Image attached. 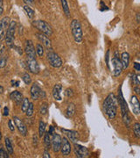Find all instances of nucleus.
<instances>
[{
	"mask_svg": "<svg viewBox=\"0 0 140 158\" xmlns=\"http://www.w3.org/2000/svg\"><path fill=\"white\" fill-rule=\"evenodd\" d=\"M118 101L114 93L109 94L103 101V109L110 119H114L118 113Z\"/></svg>",
	"mask_w": 140,
	"mask_h": 158,
	"instance_id": "obj_1",
	"label": "nucleus"
},
{
	"mask_svg": "<svg viewBox=\"0 0 140 158\" xmlns=\"http://www.w3.org/2000/svg\"><path fill=\"white\" fill-rule=\"evenodd\" d=\"M118 101L120 106V109H121V113H122V117H123V123L126 125L127 127L130 125V118L129 116V111H128V106H127V103L125 101L124 98H123V92H122V87L120 86L119 90H118Z\"/></svg>",
	"mask_w": 140,
	"mask_h": 158,
	"instance_id": "obj_2",
	"label": "nucleus"
},
{
	"mask_svg": "<svg viewBox=\"0 0 140 158\" xmlns=\"http://www.w3.org/2000/svg\"><path fill=\"white\" fill-rule=\"evenodd\" d=\"M70 28H71V32H72L74 41L76 43H82L83 40V33H82V25L79 22V20L73 19L70 24Z\"/></svg>",
	"mask_w": 140,
	"mask_h": 158,
	"instance_id": "obj_3",
	"label": "nucleus"
},
{
	"mask_svg": "<svg viewBox=\"0 0 140 158\" xmlns=\"http://www.w3.org/2000/svg\"><path fill=\"white\" fill-rule=\"evenodd\" d=\"M33 26L34 27L38 29L39 31H40V33L46 34V36H52L54 34L53 28L48 23L45 21V20H34L33 21Z\"/></svg>",
	"mask_w": 140,
	"mask_h": 158,
	"instance_id": "obj_4",
	"label": "nucleus"
},
{
	"mask_svg": "<svg viewBox=\"0 0 140 158\" xmlns=\"http://www.w3.org/2000/svg\"><path fill=\"white\" fill-rule=\"evenodd\" d=\"M15 32H16V22L14 20H11L9 25V27L7 29L6 34V41L7 46L12 47L14 40H15Z\"/></svg>",
	"mask_w": 140,
	"mask_h": 158,
	"instance_id": "obj_5",
	"label": "nucleus"
},
{
	"mask_svg": "<svg viewBox=\"0 0 140 158\" xmlns=\"http://www.w3.org/2000/svg\"><path fill=\"white\" fill-rule=\"evenodd\" d=\"M47 60H48L51 66L54 68H60L63 63L62 58L59 56V55L53 51H50L47 53Z\"/></svg>",
	"mask_w": 140,
	"mask_h": 158,
	"instance_id": "obj_6",
	"label": "nucleus"
},
{
	"mask_svg": "<svg viewBox=\"0 0 140 158\" xmlns=\"http://www.w3.org/2000/svg\"><path fill=\"white\" fill-rule=\"evenodd\" d=\"M112 62V65H113V75L115 76V77H118V76H120L121 73H122V71H123V64H122V62H121V60L118 58V52H116V55H115V57H113L111 60Z\"/></svg>",
	"mask_w": 140,
	"mask_h": 158,
	"instance_id": "obj_7",
	"label": "nucleus"
},
{
	"mask_svg": "<svg viewBox=\"0 0 140 158\" xmlns=\"http://www.w3.org/2000/svg\"><path fill=\"white\" fill-rule=\"evenodd\" d=\"M11 19L9 17H4L0 19V42L6 38V32L9 27Z\"/></svg>",
	"mask_w": 140,
	"mask_h": 158,
	"instance_id": "obj_8",
	"label": "nucleus"
},
{
	"mask_svg": "<svg viewBox=\"0 0 140 158\" xmlns=\"http://www.w3.org/2000/svg\"><path fill=\"white\" fill-rule=\"evenodd\" d=\"M62 138L61 137L60 135L54 133L52 135V138H51V146L52 148L54 150V152H59L61 150V148H62Z\"/></svg>",
	"mask_w": 140,
	"mask_h": 158,
	"instance_id": "obj_9",
	"label": "nucleus"
},
{
	"mask_svg": "<svg viewBox=\"0 0 140 158\" xmlns=\"http://www.w3.org/2000/svg\"><path fill=\"white\" fill-rule=\"evenodd\" d=\"M74 154L79 158H86L89 156L90 152L86 147L74 143Z\"/></svg>",
	"mask_w": 140,
	"mask_h": 158,
	"instance_id": "obj_10",
	"label": "nucleus"
},
{
	"mask_svg": "<svg viewBox=\"0 0 140 158\" xmlns=\"http://www.w3.org/2000/svg\"><path fill=\"white\" fill-rule=\"evenodd\" d=\"M25 52L27 56V58H35L36 56V49H35L34 43L31 40H27L26 41Z\"/></svg>",
	"mask_w": 140,
	"mask_h": 158,
	"instance_id": "obj_11",
	"label": "nucleus"
},
{
	"mask_svg": "<svg viewBox=\"0 0 140 158\" xmlns=\"http://www.w3.org/2000/svg\"><path fill=\"white\" fill-rule=\"evenodd\" d=\"M27 67L31 73L39 74V65L36 58H27Z\"/></svg>",
	"mask_w": 140,
	"mask_h": 158,
	"instance_id": "obj_12",
	"label": "nucleus"
},
{
	"mask_svg": "<svg viewBox=\"0 0 140 158\" xmlns=\"http://www.w3.org/2000/svg\"><path fill=\"white\" fill-rule=\"evenodd\" d=\"M13 120H14V124L17 127L18 130L20 133V135H22L23 136L26 135V134H27V128H26V126L23 122L22 119H20V118H18V117H14Z\"/></svg>",
	"mask_w": 140,
	"mask_h": 158,
	"instance_id": "obj_13",
	"label": "nucleus"
},
{
	"mask_svg": "<svg viewBox=\"0 0 140 158\" xmlns=\"http://www.w3.org/2000/svg\"><path fill=\"white\" fill-rule=\"evenodd\" d=\"M61 151H62V154L64 156H67L68 155H70V152H71V144H70V142H69L67 137H63L62 138Z\"/></svg>",
	"mask_w": 140,
	"mask_h": 158,
	"instance_id": "obj_14",
	"label": "nucleus"
},
{
	"mask_svg": "<svg viewBox=\"0 0 140 158\" xmlns=\"http://www.w3.org/2000/svg\"><path fill=\"white\" fill-rule=\"evenodd\" d=\"M130 106L135 115H140V102L136 96H132L130 98Z\"/></svg>",
	"mask_w": 140,
	"mask_h": 158,
	"instance_id": "obj_15",
	"label": "nucleus"
},
{
	"mask_svg": "<svg viewBox=\"0 0 140 158\" xmlns=\"http://www.w3.org/2000/svg\"><path fill=\"white\" fill-rule=\"evenodd\" d=\"M36 35H37V38L42 42V44L45 46L48 50L52 49V43H51L50 40L48 39V36H46V34H42V33H38V34H36Z\"/></svg>",
	"mask_w": 140,
	"mask_h": 158,
	"instance_id": "obj_16",
	"label": "nucleus"
},
{
	"mask_svg": "<svg viewBox=\"0 0 140 158\" xmlns=\"http://www.w3.org/2000/svg\"><path fill=\"white\" fill-rule=\"evenodd\" d=\"M40 92H41V90H40V88L37 84H34L32 85L31 90H30V93H31V98L34 100L39 99V98L40 97Z\"/></svg>",
	"mask_w": 140,
	"mask_h": 158,
	"instance_id": "obj_17",
	"label": "nucleus"
},
{
	"mask_svg": "<svg viewBox=\"0 0 140 158\" xmlns=\"http://www.w3.org/2000/svg\"><path fill=\"white\" fill-rule=\"evenodd\" d=\"M62 85H55L54 86V89H53V97L54 98L57 100V101H62Z\"/></svg>",
	"mask_w": 140,
	"mask_h": 158,
	"instance_id": "obj_18",
	"label": "nucleus"
},
{
	"mask_svg": "<svg viewBox=\"0 0 140 158\" xmlns=\"http://www.w3.org/2000/svg\"><path fill=\"white\" fill-rule=\"evenodd\" d=\"M63 133H65V135L67 136V139L71 140L73 142H76L79 140V135L77 132L72 131V130L62 129Z\"/></svg>",
	"mask_w": 140,
	"mask_h": 158,
	"instance_id": "obj_19",
	"label": "nucleus"
},
{
	"mask_svg": "<svg viewBox=\"0 0 140 158\" xmlns=\"http://www.w3.org/2000/svg\"><path fill=\"white\" fill-rule=\"evenodd\" d=\"M10 98L12 101H14L17 105H20L23 101V95L18 90H14L10 94Z\"/></svg>",
	"mask_w": 140,
	"mask_h": 158,
	"instance_id": "obj_20",
	"label": "nucleus"
},
{
	"mask_svg": "<svg viewBox=\"0 0 140 158\" xmlns=\"http://www.w3.org/2000/svg\"><path fill=\"white\" fill-rule=\"evenodd\" d=\"M121 62L123 64V68L125 69L129 67L130 64V55L127 52H123L121 56Z\"/></svg>",
	"mask_w": 140,
	"mask_h": 158,
	"instance_id": "obj_21",
	"label": "nucleus"
},
{
	"mask_svg": "<svg viewBox=\"0 0 140 158\" xmlns=\"http://www.w3.org/2000/svg\"><path fill=\"white\" fill-rule=\"evenodd\" d=\"M74 113H75V106L73 103H71L68 105L67 110H66V116L68 118H71L74 115Z\"/></svg>",
	"mask_w": 140,
	"mask_h": 158,
	"instance_id": "obj_22",
	"label": "nucleus"
},
{
	"mask_svg": "<svg viewBox=\"0 0 140 158\" xmlns=\"http://www.w3.org/2000/svg\"><path fill=\"white\" fill-rule=\"evenodd\" d=\"M62 2V10L64 11V13L66 14L67 17H70V9H69V6L67 4V0H61Z\"/></svg>",
	"mask_w": 140,
	"mask_h": 158,
	"instance_id": "obj_23",
	"label": "nucleus"
},
{
	"mask_svg": "<svg viewBox=\"0 0 140 158\" xmlns=\"http://www.w3.org/2000/svg\"><path fill=\"white\" fill-rule=\"evenodd\" d=\"M24 10L26 12L29 19H34V15H35V11H34V9H32L28 5H26V6H24Z\"/></svg>",
	"mask_w": 140,
	"mask_h": 158,
	"instance_id": "obj_24",
	"label": "nucleus"
},
{
	"mask_svg": "<svg viewBox=\"0 0 140 158\" xmlns=\"http://www.w3.org/2000/svg\"><path fill=\"white\" fill-rule=\"evenodd\" d=\"M44 143L46 149H49L51 146V137L49 133H45L44 135Z\"/></svg>",
	"mask_w": 140,
	"mask_h": 158,
	"instance_id": "obj_25",
	"label": "nucleus"
},
{
	"mask_svg": "<svg viewBox=\"0 0 140 158\" xmlns=\"http://www.w3.org/2000/svg\"><path fill=\"white\" fill-rule=\"evenodd\" d=\"M46 123L44 121H42V120H40L39 121V135L40 137H42V136L45 135L46 133Z\"/></svg>",
	"mask_w": 140,
	"mask_h": 158,
	"instance_id": "obj_26",
	"label": "nucleus"
},
{
	"mask_svg": "<svg viewBox=\"0 0 140 158\" xmlns=\"http://www.w3.org/2000/svg\"><path fill=\"white\" fill-rule=\"evenodd\" d=\"M5 141H6L5 142H6V148L7 149V152L9 153L10 155H12L13 154V148H12V144H11V141L7 137L5 139Z\"/></svg>",
	"mask_w": 140,
	"mask_h": 158,
	"instance_id": "obj_27",
	"label": "nucleus"
},
{
	"mask_svg": "<svg viewBox=\"0 0 140 158\" xmlns=\"http://www.w3.org/2000/svg\"><path fill=\"white\" fill-rule=\"evenodd\" d=\"M29 105H30V102L28 100V98H25L23 99L22 103H21V110H22L23 113H26Z\"/></svg>",
	"mask_w": 140,
	"mask_h": 158,
	"instance_id": "obj_28",
	"label": "nucleus"
},
{
	"mask_svg": "<svg viewBox=\"0 0 140 158\" xmlns=\"http://www.w3.org/2000/svg\"><path fill=\"white\" fill-rule=\"evenodd\" d=\"M22 80L24 81V83L26 85H30L32 83V78H31V76L28 73H25L22 76Z\"/></svg>",
	"mask_w": 140,
	"mask_h": 158,
	"instance_id": "obj_29",
	"label": "nucleus"
},
{
	"mask_svg": "<svg viewBox=\"0 0 140 158\" xmlns=\"http://www.w3.org/2000/svg\"><path fill=\"white\" fill-rule=\"evenodd\" d=\"M133 131H134V135L136 137L140 138V124L139 123H135L133 127Z\"/></svg>",
	"mask_w": 140,
	"mask_h": 158,
	"instance_id": "obj_30",
	"label": "nucleus"
},
{
	"mask_svg": "<svg viewBox=\"0 0 140 158\" xmlns=\"http://www.w3.org/2000/svg\"><path fill=\"white\" fill-rule=\"evenodd\" d=\"M36 53L38 54L39 56H43L44 55V48L41 44H37L36 45Z\"/></svg>",
	"mask_w": 140,
	"mask_h": 158,
	"instance_id": "obj_31",
	"label": "nucleus"
},
{
	"mask_svg": "<svg viewBox=\"0 0 140 158\" xmlns=\"http://www.w3.org/2000/svg\"><path fill=\"white\" fill-rule=\"evenodd\" d=\"M47 113V104H41V106H40V108H39V113L41 114V115H45Z\"/></svg>",
	"mask_w": 140,
	"mask_h": 158,
	"instance_id": "obj_32",
	"label": "nucleus"
},
{
	"mask_svg": "<svg viewBox=\"0 0 140 158\" xmlns=\"http://www.w3.org/2000/svg\"><path fill=\"white\" fill-rule=\"evenodd\" d=\"M7 63V56H0V69L5 68Z\"/></svg>",
	"mask_w": 140,
	"mask_h": 158,
	"instance_id": "obj_33",
	"label": "nucleus"
},
{
	"mask_svg": "<svg viewBox=\"0 0 140 158\" xmlns=\"http://www.w3.org/2000/svg\"><path fill=\"white\" fill-rule=\"evenodd\" d=\"M26 114L27 115L28 117H31L33 114H34V104L33 103H30V105H29V106H28L27 111H26Z\"/></svg>",
	"mask_w": 140,
	"mask_h": 158,
	"instance_id": "obj_34",
	"label": "nucleus"
},
{
	"mask_svg": "<svg viewBox=\"0 0 140 158\" xmlns=\"http://www.w3.org/2000/svg\"><path fill=\"white\" fill-rule=\"evenodd\" d=\"M131 81H132V85H135V86H139L140 85V81L138 79L136 75H132V77H131Z\"/></svg>",
	"mask_w": 140,
	"mask_h": 158,
	"instance_id": "obj_35",
	"label": "nucleus"
},
{
	"mask_svg": "<svg viewBox=\"0 0 140 158\" xmlns=\"http://www.w3.org/2000/svg\"><path fill=\"white\" fill-rule=\"evenodd\" d=\"M8 153L6 152L4 148H0V158H8Z\"/></svg>",
	"mask_w": 140,
	"mask_h": 158,
	"instance_id": "obj_36",
	"label": "nucleus"
},
{
	"mask_svg": "<svg viewBox=\"0 0 140 158\" xmlns=\"http://www.w3.org/2000/svg\"><path fill=\"white\" fill-rule=\"evenodd\" d=\"M8 126H9V128H10V130H11V132H14V126L12 125V120L11 119H10L9 121H8Z\"/></svg>",
	"mask_w": 140,
	"mask_h": 158,
	"instance_id": "obj_37",
	"label": "nucleus"
},
{
	"mask_svg": "<svg viewBox=\"0 0 140 158\" xmlns=\"http://www.w3.org/2000/svg\"><path fill=\"white\" fill-rule=\"evenodd\" d=\"M5 49H6V47L3 45L2 43H0V56H3V54L5 52Z\"/></svg>",
	"mask_w": 140,
	"mask_h": 158,
	"instance_id": "obj_38",
	"label": "nucleus"
},
{
	"mask_svg": "<svg viewBox=\"0 0 140 158\" xmlns=\"http://www.w3.org/2000/svg\"><path fill=\"white\" fill-rule=\"evenodd\" d=\"M43 157L44 158H50V154L48 152V149L46 148L44 150V153H43Z\"/></svg>",
	"mask_w": 140,
	"mask_h": 158,
	"instance_id": "obj_39",
	"label": "nucleus"
},
{
	"mask_svg": "<svg viewBox=\"0 0 140 158\" xmlns=\"http://www.w3.org/2000/svg\"><path fill=\"white\" fill-rule=\"evenodd\" d=\"M4 12V3H3V0H0V16L3 14Z\"/></svg>",
	"mask_w": 140,
	"mask_h": 158,
	"instance_id": "obj_40",
	"label": "nucleus"
},
{
	"mask_svg": "<svg viewBox=\"0 0 140 158\" xmlns=\"http://www.w3.org/2000/svg\"><path fill=\"white\" fill-rule=\"evenodd\" d=\"M66 96L67 97L73 96V90H71V89H67V90H66Z\"/></svg>",
	"mask_w": 140,
	"mask_h": 158,
	"instance_id": "obj_41",
	"label": "nucleus"
},
{
	"mask_svg": "<svg viewBox=\"0 0 140 158\" xmlns=\"http://www.w3.org/2000/svg\"><path fill=\"white\" fill-rule=\"evenodd\" d=\"M134 69H136V70L139 71V70H140V63H138V62H135V63H134Z\"/></svg>",
	"mask_w": 140,
	"mask_h": 158,
	"instance_id": "obj_42",
	"label": "nucleus"
},
{
	"mask_svg": "<svg viewBox=\"0 0 140 158\" xmlns=\"http://www.w3.org/2000/svg\"><path fill=\"white\" fill-rule=\"evenodd\" d=\"M134 90L138 95H140V85L139 86H136L134 88Z\"/></svg>",
	"mask_w": 140,
	"mask_h": 158,
	"instance_id": "obj_43",
	"label": "nucleus"
},
{
	"mask_svg": "<svg viewBox=\"0 0 140 158\" xmlns=\"http://www.w3.org/2000/svg\"><path fill=\"white\" fill-rule=\"evenodd\" d=\"M23 1H24L26 5H28V6H29V5H32V4H34V0H23Z\"/></svg>",
	"mask_w": 140,
	"mask_h": 158,
	"instance_id": "obj_44",
	"label": "nucleus"
},
{
	"mask_svg": "<svg viewBox=\"0 0 140 158\" xmlns=\"http://www.w3.org/2000/svg\"><path fill=\"white\" fill-rule=\"evenodd\" d=\"M8 114H9V109L7 106H6L4 108V116H7Z\"/></svg>",
	"mask_w": 140,
	"mask_h": 158,
	"instance_id": "obj_45",
	"label": "nucleus"
},
{
	"mask_svg": "<svg viewBox=\"0 0 140 158\" xmlns=\"http://www.w3.org/2000/svg\"><path fill=\"white\" fill-rule=\"evenodd\" d=\"M33 140H34V142H35V144L34 145H37V143H38V137L36 135H34V137H33Z\"/></svg>",
	"mask_w": 140,
	"mask_h": 158,
	"instance_id": "obj_46",
	"label": "nucleus"
},
{
	"mask_svg": "<svg viewBox=\"0 0 140 158\" xmlns=\"http://www.w3.org/2000/svg\"><path fill=\"white\" fill-rule=\"evenodd\" d=\"M109 55H110V51L108 50L106 54V63L107 65H108V67H109Z\"/></svg>",
	"mask_w": 140,
	"mask_h": 158,
	"instance_id": "obj_47",
	"label": "nucleus"
},
{
	"mask_svg": "<svg viewBox=\"0 0 140 158\" xmlns=\"http://www.w3.org/2000/svg\"><path fill=\"white\" fill-rule=\"evenodd\" d=\"M54 127H53V126H51L50 130H49V132H48V133H49L50 135H53V134H54Z\"/></svg>",
	"mask_w": 140,
	"mask_h": 158,
	"instance_id": "obj_48",
	"label": "nucleus"
},
{
	"mask_svg": "<svg viewBox=\"0 0 140 158\" xmlns=\"http://www.w3.org/2000/svg\"><path fill=\"white\" fill-rule=\"evenodd\" d=\"M11 84H13V86H18V84H19V83H18V81H11Z\"/></svg>",
	"mask_w": 140,
	"mask_h": 158,
	"instance_id": "obj_49",
	"label": "nucleus"
},
{
	"mask_svg": "<svg viewBox=\"0 0 140 158\" xmlns=\"http://www.w3.org/2000/svg\"><path fill=\"white\" fill-rule=\"evenodd\" d=\"M3 92H4V87L0 85V95H1V94H2Z\"/></svg>",
	"mask_w": 140,
	"mask_h": 158,
	"instance_id": "obj_50",
	"label": "nucleus"
},
{
	"mask_svg": "<svg viewBox=\"0 0 140 158\" xmlns=\"http://www.w3.org/2000/svg\"><path fill=\"white\" fill-rule=\"evenodd\" d=\"M1 138H2V134H1V131H0V140H1Z\"/></svg>",
	"mask_w": 140,
	"mask_h": 158,
	"instance_id": "obj_51",
	"label": "nucleus"
},
{
	"mask_svg": "<svg viewBox=\"0 0 140 158\" xmlns=\"http://www.w3.org/2000/svg\"><path fill=\"white\" fill-rule=\"evenodd\" d=\"M138 59H139V60H140V55H139V57H138Z\"/></svg>",
	"mask_w": 140,
	"mask_h": 158,
	"instance_id": "obj_52",
	"label": "nucleus"
}]
</instances>
